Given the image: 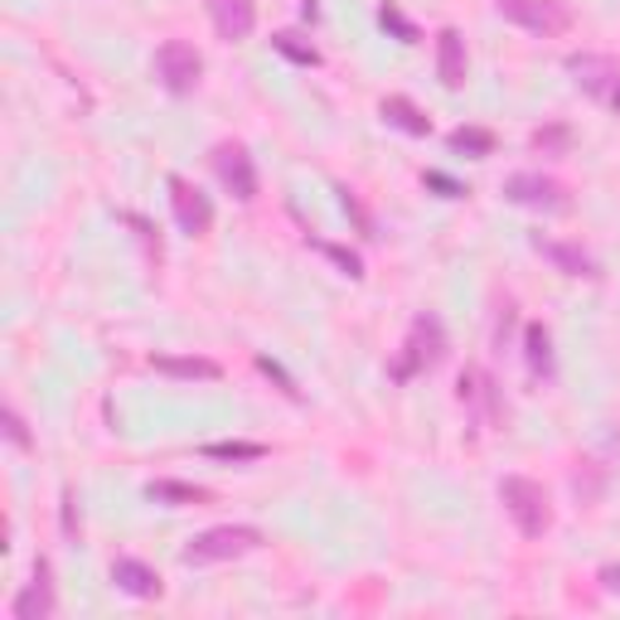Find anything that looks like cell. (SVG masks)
I'll return each mask as SVG.
<instances>
[{"label": "cell", "mask_w": 620, "mask_h": 620, "mask_svg": "<svg viewBox=\"0 0 620 620\" xmlns=\"http://www.w3.org/2000/svg\"><path fill=\"white\" fill-rule=\"evenodd\" d=\"M262 548V529L253 524H218V529H204L200 538H190L180 552L184 567H214V562H233L243 552H257Z\"/></svg>", "instance_id": "cell-1"}, {"label": "cell", "mask_w": 620, "mask_h": 620, "mask_svg": "<svg viewBox=\"0 0 620 620\" xmlns=\"http://www.w3.org/2000/svg\"><path fill=\"white\" fill-rule=\"evenodd\" d=\"M499 505H505V514L524 538H543L552 529V505H548L543 485L529 480V475H505L499 480Z\"/></svg>", "instance_id": "cell-2"}, {"label": "cell", "mask_w": 620, "mask_h": 620, "mask_svg": "<svg viewBox=\"0 0 620 620\" xmlns=\"http://www.w3.org/2000/svg\"><path fill=\"white\" fill-rule=\"evenodd\" d=\"M446 359V329L437 315H417L413 325H407V339H403V354L393 359V378L407 384V378L427 374V368H437Z\"/></svg>", "instance_id": "cell-3"}, {"label": "cell", "mask_w": 620, "mask_h": 620, "mask_svg": "<svg viewBox=\"0 0 620 620\" xmlns=\"http://www.w3.org/2000/svg\"><path fill=\"white\" fill-rule=\"evenodd\" d=\"M505 200L524 204V209H538V214H567V209H572L567 184H558L552 175H538V170H519V175H509L505 180Z\"/></svg>", "instance_id": "cell-4"}, {"label": "cell", "mask_w": 620, "mask_h": 620, "mask_svg": "<svg viewBox=\"0 0 620 620\" xmlns=\"http://www.w3.org/2000/svg\"><path fill=\"white\" fill-rule=\"evenodd\" d=\"M155 78H161L165 92H175V98L194 92V88H200V78H204L200 49L184 44V39H165V44L155 49Z\"/></svg>", "instance_id": "cell-5"}, {"label": "cell", "mask_w": 620, "mask_h": 620, "mask_svg": "<svg viewBox=\"0 0 620 620\" xmlns=\"http://www.w3.org/2000/svg\"><path fill=\"white\" fill-rule=\"evenodd\" d=\"M499 16L529 34H543V39L572 30V10H567L562 0H499Z\"/></svg>", "instance_id": "cell-6"}, {"label": "cell", "mask_w": 620, "mask_h": 620, "mask_svg": "<svg viewBox=\"0 0 620 620\" xmlns=\"http://www.w3.org/2000/svg\"><path fill=\"white\" fill-rule=\"evenodd\" d=\"M214 175L223 180V190L233 194V200H257V165L247 146H237V141H218L214 146Z\"/></svg>", "instance_id": "cell-7"}, {"label": "cell", "mask_w": 620, "mask_h": 620, "mask_svg": "<svg viewBox=\"0 0 620 620\" xmlns=\"http://www.w3.org/2000/svg\"><path fill=\"white\" fill-rule=\"evenodd\" d=\"M567 73H572V83L597 102H611L620 88V63L611 54H572L567 59Z\"/></svg>", "instance_id": "cell-8"}, {"label": "cell", "mask_w": 620, "mask_h": 620, "mask_svg": "<svg viewBox=\"0 0 620 620\" xmlns=\"http://www.w3.org/2000/svg\"><path fill=\"white\" fill-rule=\"evenodd\" d=\"M170 209H175L180 233H190V237L209 233V223H214V204H209L204 190H194L184 175H170Z\"/></svg>", "instance_id": "cell-9"}, {"label": "cell", "mask_w": 620, "mask_h": 620, "mask_svg": "<svg viewBox=\"0 0 620 620\" xmlns=\"http://www.w3.org/2000/svg\"><path fill=\"white\" fill-rule=\"evenodd\" d=\"M456 398H460V407H466V413L485 417V421L505 417V407H499V393H495V378L485 374V368H466V374H460Z\"/></svg>", "instance_id": "cell-10"}, {"label": "cell", "mask_w": 620, "mask_h": 620, "mask_svg": "<svg viewBox=\"0 0 620 620\" xmlns=\"http://www.w3.org/2000/svg\"><path fill=\"white\" fill-rule=\"evenodd\" d=\"M10 616H16V620H49V616H54V572H49L44 558H39L34 577L24 582L16 606H10Z\"/></svg>", "instance_id": "cell-11"}, {"label": "cell", "mask_w": 620, "mask_h": 620, "mask_svg": "<svg viewBox=\"0 0 620 620\" xmlns=\"http://www.w3.org/2000/svg\"><path fill=\"white\" fill-rule=\"evenodd\" d=\"M112 582H116V591H126V597H141V601H155L161 597V572L155 567H146V562H136V558H116L112 562Z\"/></svg>", "instance_id": "cell-12"}, {"label": "cell", "mask_w": 620, "mask_h": 620, "mask_svg": "<svg viewBox=\"0 0 620 620\" xmlns=\"http://www.w3.org/2000/svg\"><path fill=\"white\" fill-rule=\"evenodd\" d=\"M209 16L223 39H247L257 24V6L253 0H209Z\"/></svg>", "instance_id": "cell-13"}, {"label": "cell", "mask_w": 620, "mask_h": 620, "mask_svg": "<svg viewBox=\"0 0 620 620\" xmlns=\"http://www.w3.org/2000/svg\"><path fill=\"white\" fill-rule=\"evenodd\" d=\"M437 73H441V88H466V39H460V30H446L437 34Z\"/></svg>", "instance_id": "cell-14"}, {"label": "cell", "mask_w": 620, "mask_h": 620, "mask_svg": "<svg viewBox=\"0 0 620 620\" xmlns=\"http://www.w3.org/2000/svg\"><path fill=\"white\" fill-rule=\"evenodd\" d=\"M533 247H538V253H543L562 276H601V272H597V262H591V257L582 253V247H572V243H558V237H543V233H538V237H533Z\"/></svg>", "instance_id": "cell-15"}, {"label": "cell", "mask_w": 620, "mask_h": 620, "mask_svg": "<svg viewBox=\"0 0 620 620\" xmlns=\"http://www.w3.org/2000/svg\"><path fill=\"white\" fill-rule=\"evenodd\" d=\"M151 368L165 378H204V384L223 378V368L214 359H200V354H151Z\"/></svg>", "instance_id": "cell-16"}, {"label": "cell", "mask_w": 620, "mask_h": 620, "mask_svg": "<svg viewBox=\"0 0 620 620\" xmlns=\"http://www.w3.org/2000/svg\"><path fill=\"white\" fill-rule=\"evenodd\" d=\"M384 122L388 126H398V131H407V136H431V116L417 108V102H407V98H384Z\"/></svg>", "instance_id": "cell-17"}, {"label": "cell", "mask_w": 620, "mask_h": 620, "mask_svg": "<svg viewBox=\"0 0 620 620\" xmlns=\"http://www.w3.org/2000/svg\"><path fill=\"white\" fill-rule=\"evenodd\" d=\"M524 359H529L533 378H548L552 374V335L543 325H529L524 329Z\"/></svg>", "instance_id": "cell-18"}, {"label": "cell", "mask_w": 620, "mask_h": 620, "mask_svg": "<svg viewBox=\"0 0 620 620\" xmlns=\"http://www.w3.org/2000/svg\"><path fill=\"white\" fill-rule=\"evenodd\" d=\"M146 495L155 505H209V499H214L204 485H184V480H155Z\"/></svg>", "instance_id": "cell-19"}, {"label": "cell", "mask_w": 620, "mask_h": 620, "mask_svg": "<svg viewBox=\"0 0 620 620\" xmlns=\"http://www.w3.org/2000/svg\"><path fill=\"white\" fill-rule=\"evenodd\" d=\"M272 49H276V54H286L292 63H301V69H315V63H321V49H315L311 39H301L296 30L272 34Z\"/></svg>", "instance_id": "cell-20"}, {"label": "cell", "mask_w": 620, "mask_h": 620, "mask_svg": "<svg viewBox=\"0 0 620 620\" xmlns=\"http://www.w3.org/2000/svg\"><path fill=\"white\" fill-rule=\"evenodd\" d=\"M451 151L475 155V161H480V155L495 151V136H490L485 126H456V131H451Z\"/></svg>", "instance_id": "cell-21"}, {"label": "cell", "mask_w": 620, "mask_h": 620, "mask_svg": "<svg viewBox=\"0 0 620 620\" xmlns=\"http://www.w3.org/2000/svg\"><path fill=\"white\" fill-rule=\"evenodd\" d=\"M204 456L209 460H262L267 456V446L262 441H209Z\"/></svg>", "instance_id": "cell-22"}, {"label": "cell", "mask_w": 620, "mask_h": 620, "mask_svg": "<svg viewBox=\"0 0 620 620\" xmlns=\"http://www.w3.org/2000/svg\"><path fill=\"white\" fill-rule=\"evenodd\" d=\"M257 368H262V374H267V378H272V384H276V388H282V393H286V398H292V403H301V388H296V378H292V374H286V368H282V364H276V359H272V354H257Z\"/></svg>", "instance_id": "cell-23"}, {"label": "cell", "mask_w": 620, "mask_h": 620, "mask_svg": "<svg viewBox=\"0 0 620 620\" xmlns=\"http://www.w3.org/2000/svg\"><path fill=\"white\" fill-rule=\"evenodd\" d=\"M378 20H384V30H393V34H398V39H403V44H417V24H413V20H407V16H403V10H398V6H393V0H388V6H384V10H378Z\"/></svg>", "instance_id": "cell-24"}, {"label": "cell", "mask_w": 620, "mask_h": 620, "mask_svg": "<svg viewBox=\"0 0 620 620\" xmlns=\"http://www.w3.org/2000/svg\"><path fill=\"white\" fill-rule=\"evenodd\" d=\"M311 247H321V253L329 257V262H339V267H345L349 276H364V267H359V257L349 253V247H335V243H321V237H306Z\"/></svg>", "instance_id": "cell-25"}, {"label": "cell", "mask_w": 620, "mask_h": 620, "mask_svg": "<svg viewBox=\"0 0 620 620\" xmlns=\"http://www.w3.org/2000/svg\"><path fill=\"white\" fill-rule=\"evenodd\" d=\"M6 437L20 446V451H30V431H24V417L16 413V407H6Z\"/></svg>", "instance_id": "cell-26"}, {"label": "cell", "mask_w": 620, "mask_h": 620, "mask_svg": "<svg viewBox=\"0 0 620 620\" xmlns=\"http://www.w3.org/2000/svg\"><path fill=\"white\" fill-rule=\"evenodd\" d=\"M562 146H567V126L533 131V151H562Z\"/></svg>", "instance_id": "cell-27"}, {"label": "cell", "mask_w": 620, "mask_h": 620, "mask_svg": "<svg viewBox=\"0 0 620 620\" xmlns=\"http://www.w3.org/2000/svg\"><path fill=\"white\" fill-rule=\"evenodd\" d=\"M427 184L431 190H441L446 200H460V194H466V184H456V180H446V175H437V170H427Z\"/></svg>", "instance_id": "cell-28"}, {"label": "cell", "mask_w": 620, "mask_h": 620, "mask_svg": "<svg viewBox=\"0 0 620 620\" xmlns=\"http://www.w3.org/2000/svg\"><path fill=\"white\" fill-rule=\"evenodd\" d=\"M597 577H601V587L611 591V597H620V562H606V567H601Z\"/></svg>", "instance_id": "cell-29"}, {"label": "cell", "mask_w": 620, "mask_h": 620, "mask_svg": "<svg viewBox=\"0 0 620 620\" xmlns=\"http://www.w3.org/2000/svg\"><path fill=\"white\" fill-rule=\"evenodd\" d=\"M606 108H611V112H620V88H616V98H611V102H606Z\"/></svg>", "instance_id": "cell-30"}]
</instances>
